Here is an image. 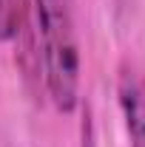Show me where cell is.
<instances>
[{
	"label": "cell",
	"mask_w": 145,
	"mask_h": 147,
	"mask_svg": "<svg viewBox=\"0 0 145 147\" xmlns=\"http://www.w3.org/2000/svg\"><path fill=\"white\" fill-rule=\"evenodd\" d=\"M40 37L46 91L60 110H74L80 93V45L71 0H31Z\"/></svg>",
	"instance_id": "6da1fadb"
},
{
	"label": "cell",
	"mask_w": 145,
	"mask_h": 147,
	"mask_svg": "<svg viewBox=\"0 0 145 147\" xmlns=\"http://www.w3.org/2000/svg\"><path fill=\"white\" fill-rule=\"evenodd\" d=\"M20 0H0V40H12L20 31Z\"/></svg>",
	"instance_id": "3957f363"
},
{
	"label": "cell",
	"mask_w": 145,
	"mask_h": 147,
	"mask_svg": "<svg viewBox=\"0 0 145 147\" xmlns=\"http://www.w3.org/2000/svg\"><path fill=\"white\" fill-rule=\"evenodd\" d=\"M117 96L125 119L128 147H145V74L137 68H122L117 79Z\"/></svg>",
	"instance_id": "7a4b0ae2"
}]
</instances>
